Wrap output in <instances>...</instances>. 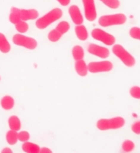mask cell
Returning <instances> with one entry per match:
<instances>
[{"label":"cell","instance_id":"cell-1","mask_svg":"<svg viewBox=\"0 0 140 153\" xmlns=\"http://www.w3.org/2000/svg\"><path fill=\"white\" fill-rule=\"evenodd\" d=\"M63 15L62 10L59 7L54 8L53 10L48 12L44 16L39 18L35 22V26L40 30H44L45 28L48 27L49 25L54 23V22L59 20Z\"/></svg>","mask_w":140,"mask_h":153},{"label":"cell","instance_id":"cell-2","mask_svg":"<svg viewBox=\"0 0 140 153\" xmlns=\"http://www.w3.org/2000/svg\"><path fill=\"white\" fill-rule=\"evenodd\" d=\"M125 123V119L120 116L114 117L111 119H101L97 122V128L101 131L116 130L121 128Z\"/></svg>","mask_w":140,"mask_h":153},{"label":"cell","instance_id":"cell-3","mask_svg":"<svg viewBox=\"0 0 140 153\" xmlns=\"http://www.w3.org/2000/svg\"><path fill=\"white\" fill-rule=\"evenodd\" d=\"M126 20V16L123 13L103 15L98 19V23L101 27H107L111 26L123 25L125 23Z\"/></svg>","mask_w":140,"mask_h":153},{"label":"cell","instance_id":"cell-4","mask_svg":"<svg viewBox=\"0 0 140 153\" xmlns=\"http://www.w3.org/2000/svg\"><path fill=\"white\" fill-rule=\"evenodd\" d=\"M112 52H113L114 55H116L117 58H119L125 66L131 68V67H133L135 65V63H136L135 59L122 45H115L112 47Z\"/></svg>","mask_w":140,"mask_h":153},{"label":"cell","instance_id":"cell-5","mask_svg":"<svg viewBox=\"0 0 140 153\" xmlns=\"http://www.w3.org/2000/svg\"><path fill=\"white\" fill-rule=\"evenodd\" d=\"M12 42L14 45H18V46H21L28 49L30 50H33L36 49L38 43L37 40L34 38L31 37L26 36H23L22 34H15L12 37Z\"/></svg>","mask_w":140,"mask_h":153},{"label":"cell","instance_id":"cell-6","mask_svg":"<svg viewBox=\"0 0 140 153\" xmlns=\"http://www.w3.org/2000/svg\"><path fill=\"white\" fill-rule=\"evenodd\" d=\"M91 35H92V37L94 40L101 41L108 46L113 45L114 43L116 42V38L114 37V36L107 33V32L101 30V29H98V28L93 29L91 32Z\"/></svg>","mask_w":140,"mask_h":153},{"label":"cell","instance_id":"cell-7","mask_svg":"<svg viewBox=\"0 0 140 153\" xmlns=\"http://www.w3.org/2000/svg\"><path fill=\"white\" fill-rule=\"evenodd\" d=\"M87 68H88V71L92 73H107L112 70L113 64L110 61L91 62L87 65Z\"/></svg>","mask_w":140,"mask_h":153},{"label":"cell","instance_id":"cell-8","mask_svg":"<svg viewBox=\"0 0 140 153\" xmlns=\"http://www.w3.org/2000/svg\"><path fill=\"white\" fill-rule=\"evenodd\" d=\"M84 8V16L89 22H93L97 18V11L94 0H82Z\"/></svg>","mask_w":140,"mask_h":153},{"label":"cell","instance_id":"cell-9","mask_svg":"<svg viewBox=\"0 0 140 153\" xmlns=\"http://www.w3.org/2000/svg\"><path fill=\"white\" fill-rule=\"evenodd\" d=\"M88 52L101 59H107L110 55V50L105 47L97 45L96 44H90L88 47Z\"/></svg>","mask_w":140,"mask_h":153},{"label":"cell","instance_id":"cell-10","mask_svg":"<svg viewBox=\"0 0 140 153\" xmlns=\"http://www.w3.org/2000/svg\"><path fill=\"white\" fill-rule=\"evenodd\" d=\"M69 14L71 20L75 25H81L84 22V17L81 14L80 8L76 5H71L69 7Z\"/></svg>","mask_w":140,"mask_h":153},{"label":"cell","instance_id":"cell-11","mask_svg":"<svg viewBox=\"0 0 140 153\" xmlns=\"http://www.w3.org/2000/svg\"><path fill=\"white\" fill-rule=\"evenodd\" d=\"M19 17L21 21L34 20L39 17V12L36 9H20L18 10Z\"/></svg>","mask_w":140,"mask_h":153},{"label":"cell","instance_id":"cell-12","mask_svg":"<svg viewBox=\"0 0 140 153\" xmlns=\"http://www.w3.org/2000/svg\"><path fill=\"white\" fill-rule=\"evenodd\" d=\"M75 69L77 74L80 76H85L88 74L87 64L83 59L77 60L75 63Z\"/></svg>","mask_w":140,"mask_h":153},{"label":"cell","instance_id":"cell-13","mask_svg":"<svg viewBox=\"0 0 140 153\" xmlns=\"http://www.w3.org/2000/svg\"><path fill=\"white\" fill-rule=\"evenodd\" d=\"M0 105L5 110H10L15 105V100L13 97L10 96H4L0 100Z\"/></svg>","mask_w":140,"mask_h":153},{"label":"cell","instance_id":"cell-14","mask_svg":"<svg viewBox=\"0 0 140 153\" xmlns=\"http://www.w3.org/2000/svg\"><path fill=\"white\" fill-rule=\"evenodd\" d=\"M75 32L77 38L80 40H86L89 36V33L87 30L86 27H84V25H76V27L75 28Z\"/></svg>","mask_w":140,"mask_h":153},{"label":"cell","instance_id":"cell-15","mask_svg":"<svg viewBox=\"0 0 140 153\" xmlns=\"http://www.w3.org/2000/svg\"><path fill=\"white\" fill-rule=\"evenodd\" d=\"M23 152L26 153H40V147L39 145L35 143H30V142H25L21 146Z\"/></svg>","mask_w":140,"mask_h":153},{"label":"cell","instance_id":"cell-16","mask_svg":"<svg viewBox=\"0 0 140 153\" xmlns=\"http://www.w3.org/2000/svg\"><path fill=\"white\" fill-rule=\"evenodd\" d=\"M8 126L10 128L11 130L14 131H19L21 127L20 119L16 115H12L8 119Z\"/></svg>","mask_w":140,"mask_h":153},{"label":"cell","instance_id":"cell-17","mask_svg":"<svg viewBox=\"0 0 140 153\" xmlns=\"http://www.w3.org/2000/svg\"><path fill=\"white\" fill-rule=\"evenodd\" d=\"M11 50V45L4 34L0 32V51L3 53H8Z\"/></svg>","mask_w":140,"mask_h":153},{"label":"cell","instance_id":"cell-18","mask_svg":"<svg viewBox=\"0 0 140 153\" xmlns=\"http://www.w3.org/2000/svg\"><path fill=\"white\" fill-rule=\"evenodd\" d=\"M72 57L73 59L75 61L77 60L83 59L84 57V49L80 45H75V46L72 48Z\"/></svg>","mask_w":140,"mask_h":153},{"label":"cell","instance_id":"cell-19","mask_svg":"<svg viewBox=\"0 0 140 153\" xmlns=\"http://www.w3.org/2000/svg\"><path fill=\"white\" fill-rule=\"evenodd\" d=\"M6 140L9 145H15L18 142L17 131H14V130L8 131L6 134Z\"/></svg>","mask_w":140,"mask_h":153},{"label":"cell","instance_id":"cell-20","mask_svg":"<svg viewBox=\"0 0 140 153\" xmlns=\"http://www.w3.org/2000/svg\"><path fill=\"white\" fill-rule=\"evenodd\" d=\"M18 10L19 8H17L16 7H12L10 10V14H9V21L11 23L15 24L17 23L20 20L19 17V13H18Z\"/></svg>","mask_w":140,"mask_h":153},{"label":"cell","instance_id":"cell-21","mask_svg":"<svg viewBox=\"0 0 140 153\" xmlns=\"http://www.w3.org/2000/svg\"><path fill=\"white\" fill-rule=\"evenodd\" d=\"M70 27V24L68 23L67 21H62L57 24V26L56 27V30L59 31L62 35H63L69 31Z\"/></svg>","mask_w":140,"mask_h":153},{"label":"cell","instance_id":"cell-22","mask_svg":"<svg viewBox=\"0 0 140 153\" xmlns=\"http://www.w3.org/2000/svg\"><path fill=\"white\" fill-rule=\"evenodd\" d=\"M15 27H16V30L20 34L26 33L29 30V25L24 21H19L17 23L15 24Z\"/></svg>","mask_w":140,"mask_h":153},{"label":"cell","instance_id":"cell-23","mask_svg":"<svg viewBox=\"0 0 140 153\" xmlns=\"http://www.w3.org/2000/svg\"><path fill=\"white\" fill-rule=\"evenodd\" d=\"M62 36V35L59 31H57V30L55 29V30H52L50 32L48 33V39L50 40L51 42L56 43V42H57L58 40H60Z\"/></svg>","mask_w":140,"mask_h":153},{"label":"cell","instance_id":"cell-24","mask_svg":"<svg viewBox=\"0 0 140 153\" xmlns=\"http://www.w3.org/2000/svg\"><path fill=\"white\" fill-rule=\"evenodd\" d=\"M121 147H122V150L125 152H130L134 149L135 145L131 140H125L122 143V145H121Z\"/></svg>","mask_w":140,"mask_h":153},{"label":"cell","instance_id":"cell-25","mask_svg":"<svg viewBox=\"0 0 140 153\" xmlns=\"http://www.w3.org/2000/svg\"><path fill=\"white\" fill-rule=\"evenodd\" d=\"M106 6L110 7L111 9H117L120 7V1L119 0H100Z\"/></svg>","mask_w":140,"mask_h":153},{"label":"cell","instance_id":"cell-26","mask_svg":"<svg viewBox=\"0 0 140 153\" xmlns=\"http://www.w3.org/2000/svg\"><path fill=\"white\" fill-rule=\"evenodd\" d=\"M17 137H18V141L21 143H25L30 140V134L27 131H21L20 133H17Z\"/></svg>","mask_w":140,"mask_h":153},{"label":"cell","instance_id":"cell-27","mask_svg":"<svg viewBox=\"0 0 140 153\" xmlns=\"http://www.w3.org/2000/svg\"><path fill=\"white\" fill-rule=\"evenodd\" d=\"M130 94L133 99L139 100L140 99V87L139 86H133L130 88Z\"/></svg>","mask_w":140,"mask_h":153},{"label":"cell","instance_id":"cell-28","mask_svg":"<svg viewBox=\"0 0 140 153\" xmlns=\"http://www.w3.org/2000/svg\"><path fill=\"white\" fill-rule=\"evenodd\" d=\"M130 36L131 38L134 40H139L140 39V29L139 27H133L130 30Z\"/></svg>","mask_w":140,"mask_h":153},{"label":"cell","instance_id":"cell-29","mask_svg":"<svg viewBox=\"0 0 140 153\" xmlns=\"http://www.w3.org/2000/svg\"><path fill=\"white\" fill-rule=\"evenodd\" d=\"M131 130L137 135L140 134V121H136L135 123H133L131 126Z\"/></svg>","mask_w":140,"mask_h":153},{"label":"cell","instance_id":"cell-30","mask_svg":"<svg viewBox=\"0 0 140 153\" xmlns=\"http://www.w3.org/2000/svg\"><path fill=\"white\" fill-rule=\"evenodd\" d=\"M57 2H58L62 6L66 7V6H67L68 4H70V0H57Z\"/></svg>","mask_w":140,"mask_h":153},{"label":"cell","instance_id":"cell-31","mask_svg":"<svg viewBox=\"0 0 140 153\" xmlns=\"http://www.w3.org/2000/svg\"><path fill=\"white\" fill-rule=\"evenodd\" d=\"M40 153H52V151H51L49 148H48V147H42V148H40Z\"/></svg>","mask_w":140,"mask_h":153},{"label":"cell","instance_id":"cell-32","mask_svg":"<svg viewBox=\"0 0 140 153\" xmlns=\"http://www.w3.org/2000/svg\"><path fill=\"white\" fill-rule=\"evenodd\" d=\"M9 152H12V151L8 148V147H5L4 149L2 150V153H9Z\"/></svg>","mask_w":140,"mask_h":153},{"label":"cell","instance_id":"cell-33","mask_svg":"<svg viewBox=\"0 0 140 153\" xmlns=\"http://www.w3.org/2000/svg\"><path fill=\"white\" fill-rule=\"evenodd\" d=\"M0 80H1V77H0Z\"/></svg>","mask_w":140,"mask_h":153}]
</instances>
